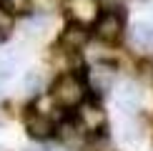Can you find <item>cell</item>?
Instances as JSON below:
<instances>
[{"label":"cell","mask_w":153,"mask_h":151,"mask_svg":"<svg viewBox=\"0 0 153 151\" xmlns=\"http://www.w3.org/2000/svg\"><path fill=\"white\" fill-rule=\"evenodd\" d=\"M88 96V83L80 73L75 71H68V73H60L55 78L53 88H50V98L60 106V108H78V106L85 101Z\"/></svg>","instance_id":"6da1fadb"},{"label":"cell","mask_w":153,"mask_h":151,"mask_svg":"<svg viewBox=\"0 0 153 151\" xmlns=\"http://www.w3.org/2000/svg\"><path fill=\"white\" fill-rule=\"evenodd\" d=\"M93 30H95V35H98V40H103V43H118L120 38H123L126 33V15H123V10H105V13H100L98 18H95V23H93Z\"/></svg>","instance_id":"7a4b0ae2"},{"label":"cell","mask_w":153,"mask_h":151,"mask_svg":"<svg viewBox=\"0 0 153 151\" xmlns=\"http://www.w3.org/2000/svg\"><path fill=\"white\" fill-rule=\"evenodd\" d=\"M78 126L85 134H103L105 126H108V113L100 108L95 101H83V103L78 106Z\"/></svg>","instance_id":"3957f363"},{"label":"cell","mask_w":153,"mask_h":151,"mask_svg":"<svg viewBox=\"0 0 153 151\" xmlns=\"http://www.w3.org/2000/svg\"><path fill=\"white\" fill-rule=\"evenodd\" d=\"M68 15H71L73 23L78 25H93L95 18L100 15V3L98 0H68Z\"/></svg>","instance_id":"277c9868"},{"label":"cell","mask_w":153,"mask_h":151,"mask_svg":"<svg viewBox=\"0 0 153 151\" xmlns=\"http://www.w3.org/2000/svg\"><path fill=\"white\" fill-rule=\"evenodd\" d=\"M25 129H28V134L33 138H38V141L50 138L55 134V123H53V118H50V113L38 111V108H33L28 113V118H25Z\"/></svg>","instance_id":"5b68a950"},{"label":"cell","mask_w":153,"mask_h":151,"mask_svg":"<svg viewBox=\"0 0 153 151\" xmlns=\"http://www.w3.org/2000/svg\"><path fill=\"white\" fill-rule=\"evenodd\" d=\"M88 88H93L95 93H108L113 86H116V68L113 66H95L91 68V73H88Z\"/></svg>","instance_id":"8992f818"},{"label":"cell","mask_w":153,"mask_h":151,"mask_svg":"<svg viewBox=\"0 0 153 151\" xmlns=\"http://www.w3.org/2000/svg\"><path fill=\"white\" fill-rule=\"evenodd\" d=\"M141 101H143V93H141V88L133 83V81H126V83H120L116 88V103L120 106V108L136 111L138 106H141Z\"/></svg>","instance_id":"52a82bcc"},{"label":"cell","mask_w":153,"mask_h":151,"mask_svg":"<svg viewBox=\"0 0 153 151\" xmlns=\"http://www.w3.org/2000/svg\"><path fill=\"white\" fill-rule=\"evenodd\" d=\"M85 43H88V30H85V25H78V23L68 25L60 35V46L65 50H71V53H78L80 48H85Z\"/></svg>","instance_id":"ba28073f"},{"label":"cell","mask_w":153,"mask_h":151,"mask_svg":"<svg viewBox=\"0 0 153 151\" xmlns=\"http://www.w3.org/2000/svg\"><path fill=\"white\" fill-rule=\"evenodd\" d=\"M48 25H50V18L45 15V13H40V15H33L28 23H25V33L28 35H43L48 30Z\"/></svg>","instance_id":"9c48e42d"},{"label":"cell","mask_w":153,"mask_h":151,"mask_svg":"<svg viewBox=\"0 0 153 151\" xmlns=\"http://www.w3.org/2000/svg\"><path fill=\"white\" fill-rule=\"evenodd\" d=\"M0 5H3L10 15H25V13L30 10V0H0Z\"/></svg>","instance_id":"30bf717a"},{"label":"cell","mask_w":153,"mask_h":151,"mask_svg":"<svg viewBox=\"0 0 153 151\" xmlns=\"http://www.w3.org/2000/svg\"><path fill=\"white\" fill-rule=\"evenodd\" d=\"M85 151H118V149L113 146L111 141H108V136H103V134H95V138H93V141L85 146Z\"/></svg>","instance_id":"8fae6325"},{"label":"cell","mask_w":153,"mask_h":151,"mask_svg":"<svg viewBox=\"0 0 153 151\" xmlns=\"http://www.w3.org/2000/svg\"><path fill=\"white\" fill-rule=\"evenodd\" d=\"M120 136H123V141H126V144H138V141H141V129L136 126V121H131V123H126V126H123Z\"/></svg>","instance_id":"7c38bea8"},{"label":"cell","mask_w":153,"mask_h":151,"mask_svg":"<svg viewBox=\"0 0 153 151\" xmlns=\"http://www.w3.org/2000/svg\"><path fill=\"white\" fill-rule=\"evenodd\" d=\"M13 30V15L0 5V38H8Z\"/></svg>","instance_id":"4fadbf2b"},{"label":"cell","mask_w":153,"mask_h":151,"mask_svg":"<svg viewBox=\"0 0 153 151\" xmlns=\"http://www.w3.org/2000/svg\"><path fill=\"white\" fill-rule=\"evenodd\" d=\"M30 5H35V10H40V13H48L55 8V0H30Z\"/></svg>","instance_id":"5bb4252c"},{"label":"cell","mask_w":153,"mask_h":151,"mask_svg":"<svg viewBox=\"0 0 153 151\" xmlns=\"http://www.w3.org/2000/svg\"><path fill=\"white\" fill-rule=\"evenodd\" d=\"M38 86H40V76H38L35 71H30L28 76H25V88H28V91H35Z\"/></svg>","instance_id":"9a60e30c"}]
</instances>
